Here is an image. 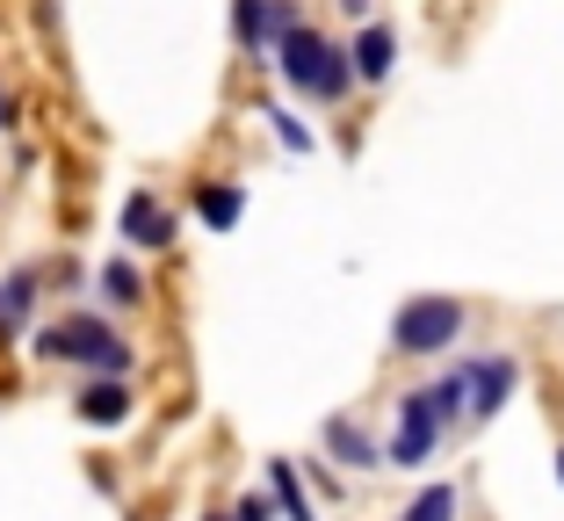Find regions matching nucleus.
I'll list each match as a JSON object with an SVG mask.
<instances>
[{"label":"nucleus","mask_w":564,"mask_h":521,"mask_svg":"<svg viewBox=\"0 0 564 521\" xmlns=\"http://www.w3.org/2000/svg\"><path fill=\"white\" fill-rule=\"evenodd\" d=\"M36 355H44V362H87V370L109 377V384H131V348L109 334L101 312H66L58 326H44V334H36Z\"/></svg>","instance_id":"obj_1"},{"label":"nucleus","mask_w":564,"mask_h":521,"mask_svg":"<svg viewBox=\"0 0 564 521\" xmlns=\"http://www.w3.org/2000/svg\"><path fill=\"white\" fill-rule=\"evenodd\" d=\"M275 73H282V87H297V95H312V101H340L355 87V58L340 44H326L312 22L275 44Z\"/></svg>","instance_id":"obj_2"},{"label":"nucleus","mask_w":564,"mask_h":521,"mask_svg":"<svg viewBox=\"0 0 564 521\" xmlns=\"http://www.w3.org/2000/svg\"><path fill=\"white\" fill-rule=\"evenodd\" d=\"M464 326H470L464 297H413L391 319V355H448L464 340Z\"/></svg>","instance_id":"obj_3"},{"label":"nucleus","mask_w":564,"mask_h":521,"mask_svg":"<svg viewBox=\"0 0 564 521\" xmlns=\"http://www.w3.org/2000/svg\"><path fill=\"white\" fill-rule=\"evenodd\" d=\"M442 427H448V413L434 405V391H405L399 399V435H391L383 464H391V471H420L434 456V442H442Z\"/></svg>","instance_id":"obj_4"},{"label":"nucleus","mask_w":564,"mask_h":521,"mask_svg":"<svg viewBox=\"0 0 564 521\" xmlns=\"http://www.w3.org/2000/svg\"><path fill=\"white\" fill-rule=\"evenodd\" d=\"M464 377H470V421H492L499 405L514 399V384H521L514 355H478V362H464Z\"/></svg>","instance_id":"obj_5"},{"label":"nucleus","mask_w":564,"mask_h":521,"mask_svg":"<svg viewBox=\"0 0 564 521\" xmlns=\"http://www.w3.org/2000/svg\"><path fill=\"white\" fill-rule=\"evenodd\" d=\"M348 58H355V80H391V66H399V36H391V22H362V36L348 44Z\"/></svg>","instance_id":"obj_6"},{"label":"nucleus","mask_w":564,"mask_h":521,"mask_svg":"<svg viewBox=\"0 0 564 521\" xmlns=\"http://www.w3.org/2000/svg\"><path fill=\"white\" fill-rule=\"evenodd\" d=\"M73 413H80L87 427H123V421H131V384H109V377H95V384L73 391Z\"/></svg>","instance_id":"obj_7"},{"label":"nucleus","mask_w":564,"mask_h":521,"mask_svg":"<svg viewBox=\"0 0 564 521\" xmlns=\"http://www.w3.org/2000/svg\"><path fill=\"white\" fill-rule=\"evenodd\" d=\"M117 225H123V239H131V247H166V239H174V210H166L160 196H145V188L123 203Z\"/></svg>","instance_id":"obj_8"},{"label":"nucleus","mask_w":564,"mask_h":521,"mask_svg":"<svg viewBox=\"0 0 564 521\" xmlns=\"http://www.w3.org/2000/svg\"><path fill=\"white\" fill-rule=\"evenodd\" d=\"M326 456L348 464V471H383V449L369 442L362 421H326Z\"/></svg>","instance_id":"obj_9"},{"label":"nucleus","mask_w":564,"mask_h":521,"mask_svg":"<svg viewBox=\"0 0 564 521\" xmlns=\"http://www.w3.org/2000/svg\"><path fill=\"white\" fill-rule=\"evenodd\" d=\"M36 312V269H8L0 275V340H15Z\"/></svg>","instance_id":"obj_10"},{"label":"nucleus","mask_w":564,"mask_h":521,"mask_svg":"<svg viewBox=\"0 0 564 521\" xmlns=\"http://www.w3.org/2000/svg\"><path fill=\"white\" fill-rule=\"evenodd\" d=\"M232 36L247 58L275 51V0H232Z\"/></svg>","instance_id":"obj_11"},{"label":"nucleus","mask_w":564,"mask_h":521,"mask_svg":"<svg viewBox=\"0 0 564 521\" xmlns=\"http://www.w3.org/2000/svg\"><path fill=\"white\" fill-rule=\"evenodd\" d=\"M196 210H203V225H210V232H232V225L247 218V188H232V182H203V188H196Z\"/></svg>","instance_id":"obj_12"},{"label":"nucleus","mask_w":564,"mask_h":521,"mask_svg":"<svg viewBox=\"0 0 564 521\" xmlns=\"http://www.w3.org/2000/svg\"><path fill=\"white\" fill-rule=\"evenodd\" d=\"M268 492H275V507H282V521H318L312 514V500H304V486H297V464H268Z\"/></svg>","instance_id":"obj_13"},{"label":"nucleus","mask_w":564,"mask_h":521,"mask_svg":"<svg viewBox=\"0 0 564 521\" xmlns=\"http://www.w3.org/2000/svg\"><path fill=\"white\" fill-rule=\"evenodd\" d=\"M456 514H464V492L456 486H420L399 521H456Z\"/></svg>","instance_id":"obj_14"},{"label":"nucleus","mask_w":564,"mask_h":521,"mask_svg":"<svg viewBox=\"0 0 564 521\" xmlns=\"http://www.w3.org/2000/svg\"><path fill=\"white\" fill-rule=\"evenodd\" d=\"M101 297L109 304H145V275H138L131 261H109V269H101Z\"/></svg>","instance_id":"obj_15"},{"label":"nucleus","mask_w":564,"mask_h":521,"mask_svg":"<svg viewBox=\"0 0 564 521\" xmlns=\"http://www.w3.org/2000/svg\"><path fill=\"white\" fill-rule=\"evenodd\" d=\"M261 117H268V131H275V145H282V152H312V145H318L312 123H297L290 109H261Z\"/></svg>","instance_id":"obj_16"},{"label":"nucleus","mask_w":564,"mask_h":521,"mask_svg":"<svg viewBox=\"0 0 564 521\" xmlns=\"http://www.w3.org/2000/svg\"><path fill=\"white\" fill-rule=\"evenodd\" d=\"M225 521H275V492H239Z\"/></svg>","instance_id":"obj_17"},{"label":"nucleus","mask_w":564,"mask_h":521,"mask_svg":"<svg viewBox=\"0 0 564 521\" xmlns=\"http://www.w3.org/2000/svg\"><path fill=\"white\" fill-rule=\"evenodd\" d=\"M8 117H15V101H8V87H0V131H8Z\"/></svg>","instance_id":"obj_18"},{"label":"nucleus","mask_w":564,"mask_h":521,"mask_svg":"<svg viewBox=\"0 0 564 521\" xmlns=\"http://www.w3.org/2000/svg\"><path fill=\"white\" fill-rule=\"evenodd\" d=\"M340 8H348V15H355V22H362V15H369V0H340Z\"/></svg>","instance_id":"obj_19"},{"label":"nucleus","mask_w":564,"mask_h":521,"mask_svg":"<svg viewBox=\"0 0 564 521\" xmlns=\"http://www.w3.org/2000/svg\"><path fill=\"white\" fill-rule=\"evenodd\" d=\"M557 486H564V449H557Z\"/></svg>","instance_id":"obj_20"}]
</instances>
